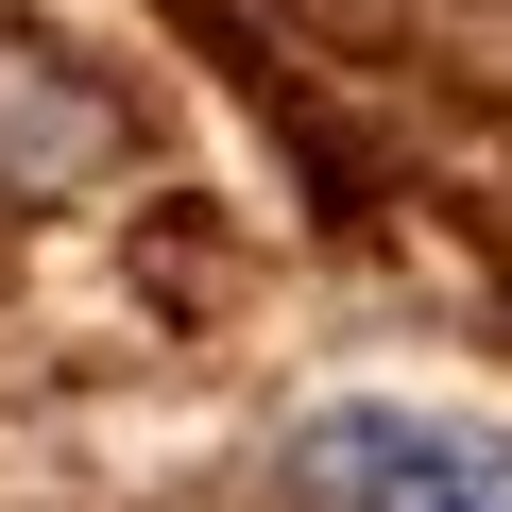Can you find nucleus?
<instances>
[{
	"label": "nucleus",
	"mask_w": 512,
	"mask_h": 512,
	"mask_svg": "<svg viewBox=\"0 0 512 512\" xmlns=\"http://www.w3.org/2000/svg\"><path fill=\"white\" fill-rule=\"evenodd\" d=\"M291 512H512V444L427 427V410H342L291 478Z\"/></svg>",
	"instance_id": "obj_1"
}]
</instances>
